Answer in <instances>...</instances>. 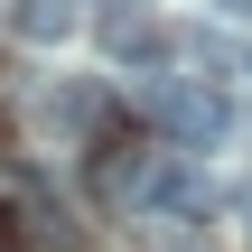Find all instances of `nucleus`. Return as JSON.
Segmentation results:
<instances>
[{"instance_id": "f257e3e1", "label": "nucleus", "mask_w": 252, "mask_h": 252, "mask_svg": "<svg viewBox=\"0 0 252 252\" xmlns=\"http://www.w3.org/2000/svg\"><path fill=\"white\" fill-rule=\"evenodd\" d=\"M150 131H159L178 159H206V150L234 131V103H224V84H206V75H159V84H150Z\"/></svg>"}, {"instance_id": "f03ea898", "label": "nucleus", "mask_w": 252, "mask_h": 252, "mask_svg": "<svg viewBox=\"0 0 252 252\" xmlns=\"http://www.w3.org/2000/svg\"><path fill=\"white\" fill-rule=\"evenodd\" d=\"M103 56H112V65H131V75H159V65L178 56V37L159 28V9H150V0H112V9H103Z\"/></svg>"}, {"instance_id": "7ed1b4c3", "label": "nucleus", "mask_w": 252, "mask_h": 252, "mask_svg": "<svg viewBox=\"0 0 252 252\" xmlns=\"http://www.w3.org/2000/svg\"><path fill=\"white\" fill-rule=\"evenodd\" d=\"M150 168H159V150H150L140 131H122V122L94 131V196H103V206H131Z\"/></svg>"}, {"instance_id": "20e7f679", "label": "nucleus", "mask_w": 252, "mask_h": 252, "mask_svg": "<svg viewBox=\"0 0 252 252\" xmlns=\"http://www.w3.org/2000/svg\"><path fill=\"white\" fill-rule=\"evenodd\" d=\"M37 122H47L56 140H94V131L112 122V94H103V84H56V94L37 103Z\"/></svg>"}, {"instance_id": "39448f33", "label": "nucleus", "mask_w": 252, "mask_h": 252, "mask_svg": "<svg viewBox=\"0 0 252 252\" xmlns=\"http://www.w3.org/2000/svg\"><path fill=\"white\" fill-rule=\"evenodd\" d=\"M9 28H19L28 47H56V37L75 28V0H19V9H9Z\"/></svg>"}, {"instance_id": "423d86ee", "label": "nucleus", "mask_w": 252, "mask_h": 252, "mask_svg": "<svg viewBox=\"0 0 252 252\" xmlns=\"http://www.w3.org/2000/svg\"><path fill=\"white\" fill-rule=\"evenodd\" d=\"M0 252H28V215L19 206H0Z\"/></svg>"}, {"instance_id": "0eeeda50", "label": "nucleus", "mask_w": 252, "mask_h": 252, "mask_svg": "<svg viewBox=\"0 0 252 252\" xmlns=\"http://www.w3.org/2000/svg\"><path fill=\"white\" fill-rule=\"evenodd\" d=\"M150 252H215V243H206V234H159Z\"/></svg>"}, {"instance_id": "6e6552de", "label": "nucleus", "mask_w": 252, "mask_h": 252, "mask_svg": "<svg viewBox=\"0 0 252 252\" xmlns=\"http://www.w3.org/2000/svg\"><path fill=\"white\" fill-rule=\"evenodd\" d=\"M215 9H234V19H252V0H215Z\"/></svg>"}]
</instances>
